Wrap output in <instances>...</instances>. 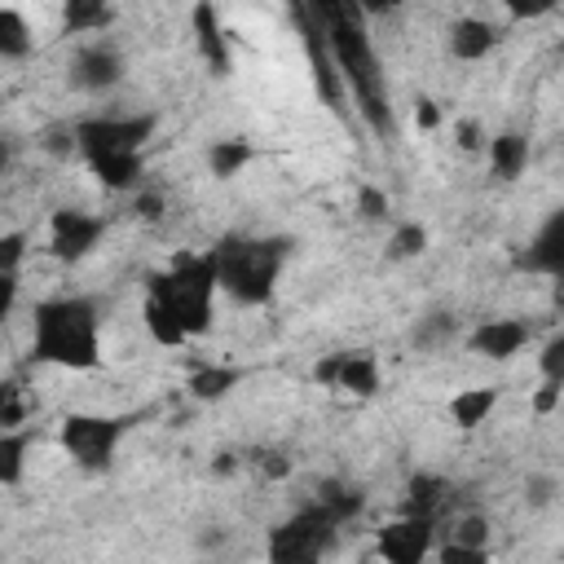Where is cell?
Here are the masks:
<instances>
[{
	"label": "cell",
	"mask_w": 564,
	"mask_h": 564,
	"mask_svg": "<svg viewBox=\"0 0 564 564\" xmlns=\"http://www.w3.org/2000/svg\"><path fill=\"white\" fill-rule=\"evenodd\" d=\"M423 247H427V229L423 225H397L392 242H388V256L392 260H410V256H423Z\"/></svg>",
	"instance_id": "obj_25"
},
{
	"label": "cell",
	"mask_w": 564,
	"mask_h": 564,
	"mask_svg": "<svg viewBox=\"0 0 564 564\" xmlns=\"http://www.w3.org/2000/svg\"><path fill=\"white\" fill-rule=\"evenodd\" d=\"M150 132V115H97L75 123V150L106 189H132L141 181V150Z\"/></svg>",
	"instance_id": "obj_4"
},
{
	"label": "cell",
	"mask_w": 564,
	"mask_h": 564,
	"mask_svg": "<svg viewBox=\"0 0 564 564\" xmlns=\"http://www.w3.org/2000/svg\"><path fill=\"white\" fill-rule=\"evenodd\" d=\"M194 35H198V53H203V62L216 70V75H225L229 70V44H225V26H220V13L212 9V4H194Z\"/></svg>",
	"instance_id": "obj_15"
},
{
	"label": "cell",
	"mask_w": 564,
	"mask_h": 564,
	"mask_svg": "<svg viewBox=\"0 0 564 564\" xmlns=\"http://www.w3.org/2000/svg\"><path fill=\"white\" fill-rule=\"evenodd\" d=\"M432 533H436L432 520L401 516L379 529V560L383 564H423V555L432 551Z\"/></svg>",
	"instance_id": "obj_12"
},
{
	"label": "cell",
	"mask_w": 564,
	"mask_h": 564,
	"mask_svg": "<svg viewBox=\"0 0 564 564\" xmlns=\"http://www.w3.org/2000/svg\"><path fill=\"white\" fill-rule=\"evenodd\" d=\"M317 383H330L339 392H352V397H375L379 392V361L370 352H330L313 366Z\"/></svg>",
	"instance_id": "obj_11"
},
{
	"label": "cell",
	"mask_w": 564,
	"mask_h": 564,
	"mask_svg": "<svg viewBox=\"0 0 564 564\" xmlns=\"http://www.w3.org/2000/svg\"><path fill=\"white\" fill-rule=\"evenodd\" d=\"M441 498H445V480L441 476H414L410 480V498H405V516L432 520L436 507H441Z\"/></svg>",
	"instance_id": "obj_21"
},
{
	"label": "cell",
	"mask_w": 564,
	"mask_h": 564,
	"mask_svg": "<svg viewBox=\"0 0 564 564\" xmlns=\"http://www.w3.org/2000/svg\"><path fill=\"white\" fill-rule=\"evenodd\" d=\"M494 405H498V388H463V392L449 401V419L471 432V427H480V423L489 419Z\"/></svg>",
	"instance_id": "obj_18"
},
{
	"label": "cell",
	"mask_w": 564,
	"mask_h": 564,
	"mask_svg": "<svg viewBox=\"0 0 564 564\" xmlns=\"http://www.w3.org/2000/svg\"><path fill=\"white\" fill-rule=\"evenodd\" d=\"M251 463H256L264 476H286V471H291V463L278 458V454H260V458H251Z\"/></svg>",
	"instance_id": "obj_39"
},
{
	"label": "cell",
	"mask_w": 564,
	"mask_h": 564,
	"mask_svg": "<svg viewBox=\"0 0 564 564\" xmlns=\"http://www.w3.org/2000/svg\"><path fill=\"white\" fill-rule=\"evenodd\" d=\"M414 123H419V128H423V132H432V128H436V123H441V106H436V101H427V97H423V101H419V110H414Z\"/></svg>",
	"instance_id": "obj_37"
},
{
	"label": "cell",
	"mask_w": 564,
	"mask_h": 564,
	"mask_svg": "<svg viewBox=\"0 0 564 564\" xmlns=\"http://www.w3.org/2000/svg\"><path fill=\"white\" fill-rule=\"evenodd\" d=\"M357 203H361V216H366V220H383V216H388V194H379L375 185H361Z\"/></svg>",
	"instance_id": "obj_33"
},
{
	"label": "cell",
	"mask_w": 564,
	"mask_h": 564,
	"mask_svg": "<svg viewBox=\"0 0 564 564\" xmlns=\"http://www.w3.org/2000/svg\"><path fill=\"white\" fill-rule=\"evenodd\" d=\"M555 494H560V476H555V471H529V480H524V502H529L533 511H546V507L555 502Z\"/></svg>",
	"instance_id": "obj_26"
},
{
	"label": "cell",
	"mask_w": 564,
	"mask_h": 564,
	"mask_svg": "<svg viewBox=\"0 0 564 564\" xmlns=\"http://www.w3.org/2000/svg\"><path fill=\"white\" fill-rule=\"evenodd\" d=\"M13 159H18V145H13V137H0V176L13 167Z\"/></svg>",
	"instance_id": "obj_40"
},
{
	"label": "cell",
	"mask_w": 564,
	"mask_h": 564,
	"mask_svg": "<svg viewBox=\"0 0 564 564\" xmlns=\"http://www.w3.org/2000/svg\"><path fill=\"white\" fill-rule=\"evenodd\" d=\"M110 18H115V13H110L106 4H79V0L66 4V31H70V35H101V31L110 26Z\"/></svg>",
	"instance_id": "obj_23"
},
{
	"label": "cell",
	"mask_w": 564,
	"mask_h": 564,
	"mask_svg": "<svg viewBox=\"0 0 564 564\" xmlns=\"http://www.w3.org/2000/svg\"><path fill=\"white\" fill-rule=\"evenodd\" d=\"M520 269L529 273H564V212H551V220L538 229L529 251L520 256Z\"/></svg>",
	"instance_id": "obj_14"
},
{
	"label": "cell",
	"mask_w": 564,
	"mask_h": 564,
	"mask_svg": "<svg viewBox=\"0 0 564 564\" xmlns=\"http://www.w3.org/2000/svg\"><path fill=\"white\" fill-rule=\"evenodd\" d=\"M119 79H123V53H119L115 40L97 35V40H88V44L75 48V57H70V84L79 93H106Z\"/></svg>",
	"instance_id": "obj_9"
},
{
	"label": "cell",
	"mask_w": 564,
	"mask_h": 564,
	"mask_svg": "<svg viewBox=\"0 0 564 564\" xmlns=\"http://www.w3.org/2000/svg\"><path fill=\"white\" fill-rule=\"evenodd\" d=\"M449 542L489 551V520H485V516H458V524H454V538H449Z\"/></svg>",
	"instance_id": "obj_28"
},
{
	"label": "cell",
	"mask_w": 564,
	"mask_h": 564,
	"mask_svg": "<svg viewBox=\"0 0 564 564\" xmlns=\"http://www.w3.org/2000/svg\"><path fill=\"white\" fill-rule=\"evenodd\" d=\"M26 471V436L0 432V485H18Z\"/></svg>",
	"instance_id": "obj_24"
},
{
	"label": "cell",
	"mask_w": 564,
	"mask_h": 564,
	"mask_svg": "<svg viewBox=\"0 0 564 564\" xmlns=\"http://www.w3.org/2000/svg\"><path fill=\"white\" fill-rule=\"evenodd\" d=\"M454 330H458V322H454L449 313H432V317H423V322H419V330H414V344H423V348H436V344L454 339Z\"/></svg>",
	"instance_id": "obj_27"
},
{
	"label": "cell",
	"mask_w": 564,
	"mask_h": 564,
	"mask_svg": "<svg viewBox=\"0 0 564 564\" xmlns=\"http://www.w3.org/2000/svg\"><path fill=\"white\" fill-rule=\"evenodd\" d=\"M436 564H489V551L480 546H458V542H445L436 551Z\"/></svg>",
	"instance_id": "obj_32"
},
{
	"label": "cell",
	"mask_w": 564,
	"mask_h": 564,
	"mask_svg": "<svg viewBox=\"0 0 564 564\" xmlns=\"http://www.w3.org/2000/svg\"><path fill=\"white\" fill-rule=\"evenodd\" d=\"M207 256L216 269V291H229L238 304H269L278 273H282V260H286V242L229 234Z\"/></svg>",
	"instance_id": "obj_6"
},
{
	"label": "cell",
	"mask_w": 564,
	"mask_h": 564,
	"mask_svg": "<svg viewBox=\"0 0 564 564\" xmlns=\"http://www.w3.org/2000/svg\"><path fill=\"white\" fill-rule=\"evenodd\" d=\"M123 423L106 414H66L62 419V449L84 467V471H106L115 463Z\"/></svg>",
	"instance_id": "obj_7"
},
{
	"label": "cell",
	"mask_w": 564,
	"mask_h": 564,
	"mask_svg": "<svg viewBox=\"0 0 564 564\" xmlns=\"http://www.w3.org/2000/svg\"><path fill=\"white\" fill-rule=\"evenodd\" d=\"M361 507V494L357 489H326L317 494V502L300 507L291 520H282L273 533H269V564H322L335 546V533L348 516H357Z\"/></svg>",
	"instance_id": "obj_5"
},
{
	"label": "cell",
	"mask_w": 564,
	"mask_h": 564,
	"mask_svg": "<svg viewBox=\"0 0 564 564\" xmlns=\"http://www.w3.org/2000/svg\"><path fill=\"white\" fill-rule=\"evenodd\" d=\"M44 150L48 154H70L75 150V128H48L44 132Z\"/></svg>",
	"instance_id": "obj_34"
},
{
	"label": "cell",
	"mask_w": 564,
	"mask_h": 564,
	"mask_svg": "<svg viewBox=\"0 0 564 564\" xmlns=\"http://www.w3.org/2000/svg\"><path fill=\"white\" fill-rule=\"evenodd\" d=\"M31 352L35 361L62 366V370H93L101 361V317L97 304L84 295H57L35 308L31 326Z\"/></svg>",
	"instance_id": "obj_3"
},
{
	"label": "cell",
	"mask_w": 564,
	"mask_h": 564,
	"mask_svg": "<svg viewBox=\"0 0 564 564\" xmlns=\"http://www.w3.org/2000/svg\"><path fill=\"white\" fill-rule=\"evenodd\" d=\"M31 48H35L31 22L18 9H0V57L4 62H22V57H31Z\"/></svg>",
	"instance_id": "obj_19"
},
{
	"label": "cell",
	"mask_w": 564,
	"mask_h": 564,
	"mask_svg": "<svg viewBox=\"0 0 564 564\" xmlns=\"http://www.w3.org/2000/svg\"><path fill=\"white\" fill-rule=\"evenodd\" d=\"M18 304V273H0V322L13 313Z\"/></svg>",
	"instance_id": "obj_35"
},
{
	"label": "cell",
	"mask_w": 564,
	"mask_h": 564,
	"mask_svg": "<svg viewBox=\"0 0 564 564\" xmlns=\"http://www.w3.org/2000/svg\"><path fill=\"white\" fill-rule=\"evenodd\" d=\"M22 397H18V388L13 383H0V432H13L18 423H22Z\"/></svg>",
	"instance_id": "obj_31"
},
{
	"label": "cell",
	"mask_w": 564,
	"mask_h": 564,
	"mask_svg": "<svg viewBox=\"0 0 564 564\" xmlns=\"http://www.w3.org/2000/svg\"><path fill=\"white\" fill-rule=\"evenodd\" d=\"M560 392H564L560 383H542L538 397H533V410H538V414H551V410L560 405Z\"/></svg>",
	"instance_id": "obj_36"
},
{
	"label": "cell",
	"mask_w": 564,
	"mask_h": 564,
	"mask_svg": "<svg viewBox=\"0 0 564 564\" xmlns=\"http://www.w3.org/2000/svg\"><path fill=\"white\" fill-rule=\"evenodd\" d=\"M489 163H494V176L498 181H516L524 167H529V141L520 132H502L489 141Z\"/></svg>",
	"instance_id": "obj_17"
},
{
	"label": "cell",
	"mask_w": 564,
	"mask_h": 564,
	"mask_svg": "<svg viewBox=\"0 0 564 564\" xmlns=\"http://www.w3.org/2000/svg\"><path fill=\"white\" fill-rule=\"evenodd\" d=\"M159 207H163V203H159V194H141V198H137V212H141L145 220H154V216H159Z\"/></svg>",
	"instance_id": "obj_41"
},
{
	"label": "cell",
	"mask_w": 564,
	"mask_h": 564,
	"mask_svg": "<svg viewBox=\"0 0 564 564\" xmlns=\"http://www.w3.org/2000/svg\"><path fill=\"white\" fill-rule=\"evenodd\" d=\"M22 256H26V234H22V229L0 234V273H18Z\"/></svg>",
	"instance_id": "obj_30"
},
{
	"label": "cell",
	"mask_w": 564,
	"mask_h": 564,
	"mask_svg": "<svg viewBox=\"0 0 564 564\" xmlns=\"http://www.w3.org/2000/svg\"><path fill=\"white\" fill-rule=\"evenodd\" d=\"M212 300H216L212 256L181 251L163 273L150 278L145 304H141V322H145L154 344L181 348V344L198 339L212 326Z\"/></svg>",
	"instance_id": "obj_1"
},
{
	"label": "cell",
	"mask_w": 564,
	"mask_h": 564,
	"mask_svg": "<svg viewBox=\"0 0 564 564\" xmlns=\"http://www.w3.org/2000/svg\"><path fill=\"white\" fill-rule=\"evenodd\" d=\"M524 344H529V326L516 322V317H489V322H480V326L467 335V348L480 352V357H489V361H507V357H516Z\"/></svg>",
	"instance_id": "obj_13"
},
{
	"label": "cell",
	"mask_w": 564,
	"mask_h": 564,
	"mask_svg": "<svg viewBox=\"0 0 564 564\" xmlns=\"http://www.w3.org/2000/svg\"><path fill=\"white\" fill-rule=\"evenodd\" d=\"M317 22H322V35H326V48H330V62L344 79V93L357 101L361 119L370 123L375 137H392V101H388V79H383V66L375 57V44H370V31L361 22V9L357 4H313Z\"/></svg>",
	"instance_id": "obj_2"
},
{
	"label": "cell",
	"mask_w": 564,
	"mask_h": 564,
	"mask_svg": "<svg viewBox=\"0 0 564 564\" xmlns=\"http://www.w3.org/2000/svg\"><path fill=\"white\" fill-rule=\"evenodd\" d=\"M101 234H106V220H101V216L79 212V207H57L53 220H48V251H53L57 260L75 264V260H84V256L97 247Z\"/></svg>",
	"instance_id": "obj_10"
},
{
	"label": "cell",
	"mask_w": 564,
	"mask_h": 564,
	"mask_svg": "<svg viewBox=\"0 0 564 564\" xmlns=\"http://www.w3.org/2000/svg\"><path fill=\"white\" fill-rule=\"evenodd\" d=\"M251 145L247 141H238V137H225V141H212V150H207V167H212V176H220V181H229L238 167H247L251 163Z\"/></svg>",
	"instance_id": "obj_20"
},
{
	"label": "cell",
	"mask_w": 564,
	"mask_h": 564,
	"mask_svg": "<svg viewBox=\"0 0 564 564\" xmlns=\"http://www.w3.org/2000/svg\"><path fill=\"white\" fill-rule=\"evenodd\" d=\"M454 137H458L463 150H476V145H480V128H476V119H463V123L454 128Z\"/></svg>",
	"instance_id": "obj_38"
},
{
	"label": "cell",
	"mask_w": 564,
	"mask_h": 564,
	"mask_svg": "<svg viewBox=\"0 0 564 564\" xmlns=\"http://www.w3.org/2000/svg\"><path fill=\"white\" fill-rule=\"evenodd\" d=\"M234 383H238V370L234 366H203L198 375H189V392L198 401H220Z\"/></svg>",
	"instance_id": "obj_22"
},
{
	"label": "cell",
	"mask_w": 564,
	"mask_h": 564,
	"mask_svg": "<svg viewBox=\"0 0 564 564\" xmlns=\"http://www.w3.org/2000/svg\"><path fill=\"white\" fill-rule=\"evenodd\" d=\"M494 44H498L494 22H485V18H476V13L458 18L454 31H449V48H454L458 62H480L485 53H494Z\"/></svg>",
	"instance_id": "obj_16"
},
{
	"label": "cell",
	"mask_w": 564,
	"mask_h": 564,
	"mask_svg": "<svg viewBox=\"0 0 564 564\" xmlns=\"http://www.w3.org/2000/svg\"><path fill=\"white\" fill-rule=\"evenodd\" d=\"M538 366H542V379H546V383H564V335H551V339L542 344Z\"/></svg>",
	"instance_id": "obj_29"
},
{
	"label": "cell",
	"mask_w": 564,
	"mask_h": 564,
	"mask_svg": "<svg viewBox=\"0 0 564 564\" xmlns=\"http://www.w3.org/2000/svg\"><path fill=\"white\" fill-rule=\"evenodd\" d=\"M295 22H300V35H304L308 70H313V84H317L322 101H326L335 115H344V110H348V106H344L348 93H344V79H339V70H335V62H330V48H326V35H322L317 13H313V9H295Z\"/></svg>",
	"instance_id": "obj_8"
}]
</instances>
